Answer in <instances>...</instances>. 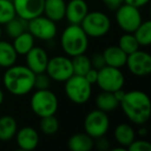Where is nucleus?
I'll return each instance as SVG.
<instances>
[{
	"instance_id": "473e14b6",
	"label": "nucleus",
	"mask_w": 151,
	"mask_h": 151,
	"mask_svg": "<svg viewBox=\"0 0 151 151\" xmlns=\"http://www.w3.org/2000/svg\"><path fill=\"white\" fill-rule=\"evenodd\" d=\"M90 61H91L92 67L97 69V70L106 65L105 59H104V56L101 53H95V54H93L92 56L90 57Z\"/></svg>"
},
{
	"instance_id": "2f4dec72",
	"label": "nucleus",
	"mask_w": 151,
	"mask_h": 151,
	"mask_svg": "<svg viewBox=\"0 0 151 151\" xmlns=\"http://www.w3.org/2000/svg\"><path fill=\"white\" fill-rule=\"evenodd\" d=\"M129 151H151V144L146 140H136L127 147Z\"/></svg>"
},
{
	"instance_id": "f8f14e48",
	"label": "nucleus",
	"mask_w": 151,
	"mask_h": 151,
	"mask_svg": "<svg viewBox=\"0 0 151 151\" xmlns=\"http://www.w3.org/2000/svg\"><path fill=\"white\" fill-rule=\"evenodd\" d=\"M125 65L134 76L144 77L151 73V56L145 51L137 50L127 55Z\"/></svg>"
},
{
	"instance_id": "20e7f679",
	"label": "nucleus",
	"mask_w": 151,
	"mask_h": 151,
	"mask_svg": "<svg viewBox=\"0 0 151 151\" xmlns=\"http://www.w3.org/2000/svg\"><path fill=\"white\" fill-rule=\"evenodd\" d=\"M64 92L67 99L76 105H84L90 99L92 85L84 76L73 75L64 82Z\"/></svg>"
},
{
	"instance_id": "393cba45",
	"label": "nucleus",
	"mask_w": 151,
	"mask_h": 151,
	"mask_svg": "<svg viewBox=\"0 0 151 151\" xmlns=\"http://www.w3.org/2000/svg\"><path fill=\"white\" fill-rule=\"evenodd\" d=\"M27 25L28 21L16 16L15 18H13L11 21L5 24V32H6L7 36H9L11 38H15L23 32L27 31Z\"/></svg>"
},
{
	"instance_id": "aec40b11",
	"label": "nucleus",
	"mask_w": 151,
	"mask_h": 151,
	"mask_svg": "<svg viewBox=\"0 0 151 151\" xmlns=\"http://www.w3.org/2000/svg\"><path fill=\"white\" fill-rule=\"evenodd\" d=\"M114 139L120 146L127 148L136 139V132L129 124L120 123L114 129Z\"/></svg>"
},
{
	"instance_id": "1a4fd4ad",
	"label": "nucleus",
	"mask_w": 151,
	"mask_h": 151,
	"mask_svg": "<svg viewBox=\"0 0 151 151\" xmlns=\"http://www.w3.org/2000/svg\"><path fill=\"white\" fill-rule=\"evenodd\" d=\"M46 73L51 80L56 82H65L73 75L71 58L63 55H57L49 58Z\"/></svg>"
},
{
	"instance_id": "ddd939ff",
	"label": "nucleus",
	"mask_w": 151,
	"mask_h": 151,
	"mask_svg": "<svg viewBox=\"0 0 151 151\" xmlns=\"http://www.w3.org/2000/svg\"><path fill=\"white\" fill-rule=\"evenodd\" d=\"M13 4L16 15L26 21L44 15L45 0H13Z\"/></svg>"
},
{
	"instance_id": "a211bd4d",
	"label": "nucleus",
	"mask_w": 151,
	"mask_h": 151,
	"mask_svg": "<svg viewBox=\"0 0 151 151\" xmlns=\"http://www.w3.org/2000/svg\"><path fill=\"white\" fill-rule=\"evenodd\" d=\"M105 59L106 65L112 67L121 68L125 65L127 55L121 50L118 46H110L104 50L101 53Z\"/></svg>"
},
{
	"instance_id": "0eeeda50",
	"label": "nucleus",
	"mask_w": 151,
	"mask_h": 151,
	"mask_svg": "<svg viewBox=\"0 0 151 151\" xmlns=\"http://www.w3.org/2000/svg\"><path fill=\"white\" fill-rule=\"evenodd\" d=\"M124 83H125V78L120 68L105 65L101 69H99V75H97V80L95 84L101 91L115 92L123 88Z\"/></svg>"
},
{
	"instance_id": "f03ea898",
	"label": "nucleus",
	"mask_w": 151,
	"mask_h": 151,
	"mask_svg": "<svg viewBox=\"0 0 151 151\" xmlns=\"http://www.w3.org/2000/svg\"><path fill=\"white\" fill-rule=\"evenodd\" d=\"M35 73L26 65H12L3 75L5 89L16 96H24L34 89Z\"/></svg>"
},
{
	"instance_id": "9b49d317",
	"label": "nucleus",
	"mask_w": 151,
	"mask_h": 151,
	"mask_svg": "<svg viewBox=\"0 0 151 151\" xmlns=\"http://www.w3.org/2000/svg\"><path fill=\"white\" fill-rule=\"evenodd\" d=\"M27 30L33 35L34 38L49 42L57 35L56 22L52 21L46 16L40 15L28 21Z\"/></svg>"
},
{
	"instance_id": "5701e85b",
	"label": "nucleus",
	"mask_w": 151,
	"mask_h": 151,
	"mask_svg": "<svg viewBox=\"0 0 151 151\" xmlns=\"http://www.w3.org/2000/svg\"><path fill=\"white\" fill-rule=\"evenodd\" d=\"M96 108L105 113H111L114 112L119 107V101L116 99L113 92L108 91H101L95 99Z\"/></svg>"
},
{
	"instance_id": "cd10ccee",
	"label": "nucleus",
	"mask_w": 151,
	"mask_h": 151,
	"mask_svg": "<svg viewBox=\"0 0 151 151\" xmlns=\"http://www.w3.org/2000/svg\"><path fill=\"white\" fill-rule=\"evenodd\" d=\"M118 47H119L126 55H129V54H132V53L136 52L137 50H139L140 45L137 42L134 33L125 32L123 35L120 36L119 42H118Z\"/></svg>"
},
{
	"instance_id": "39448f33",
	"label": "nucleus",
	"mask_w": 151,
	"mask_h": 151,
	"mask_svg": "<svg viewBox=\"0 0 151 151\" xmlns=\"http://www.w3.org/2000/svg\"><path fill=\"white\" fill-rule=\"evenodd\" d=\"M58 99L50 89L36 90L30 99V108L40 118L55 115L58 110Z\"/></svg>"
},
{
	"instance_id": "a19ab883",
	"label": "nucleus",
	"mask_w": 151,
	"mask_h": 151,
	"mask_svg": "<svg viewBox=\"0 0 151 151\" xmlns=\"http://www.w3.org/2000/svg\"><path fill=\"white\" fill-rule=\"evenodd\" d=\"M3 101H4V92L1 88H0V106L2 105Z\"/></svg>"
},
{
	"instance_id": "4468645a",
	"label": "nucleus",
	"mask_w": 151,
	"mask_h": 151,
	"mask_svg": "<svg viewBox=\"0 0 151 151\" xmlns=\"http://www.w3.org/2000/svg\"><path fill=\"white\" fill-rule=\"evenodd\" d=\"M26 56V66L29 67L34 73H45L49 61L47 51L42 47L34 46Z\"/></svg>"
},
{
	"instance_id": "9d476101",
	"label": "nucleus",
	"mask_w": 151,
	"mask_h": 151,
	"mask_svg": "<svg viewBox=\"0 0 151 151\" xmlns=\"http://www.w3.org/2000/svg\"><path fill=\"white\" fill-rule=\"evenodd\" d=\"M110 128V119L108 113L101 110H92L84 119V129L87 134L93 139L105 136Z\"/></svg>"
},
{
	"instance_id": "6e6552de",
	"label": "nucleus",
	"mask_w": 151,
	"mask_h": 151,
	"mask_svg": "<svg viewBox=\"0 0 151 151\" xmlns=\"http://www.w3.org/2000/svg\"><path fill=\"white\" fill-rule=\"evenodd\" d=\"M115 19L120 29L124 32L134 33V30L140 26L143 22L141 12L138 7L134 5L122 3L117 9H116Z\"/></svg>"
},
{
	"instance_id": "c9c22d12",
	"label": "nucleus",
	"mask_w": 151,
	"mask_h": 151,
	"mask_svg": "<svg viewBox=\"0 0 151 151\" xmlns=\"http://www.w3.org/2000/svg\"><path fill=\"white\" fill-rule=\"evenodd\" d=\"M101 1L111 11H116L122 3H124V0H101Z\"/></svg>"
},
{
	"instance_id": "7c9ffc66",
	"label": "nucleus",
	"mask_w": 151,
	"mask_h": 151,
	"mask_svg": "<svg viewBox=\"0 0 151 151\" xmlns=\"http://www.w3.org/2000/svg\"><path fill=\"white\" fill-rule=\"evenodd\" d=\"M51 86V78L47 75V73H35V80H34V88L36 90L42 89H49Z\"/></svg>"
},
{
	"instance_id": "e433bc0d",
	"label": "nucleus",
	"mask_w": 151,
	"mask_h": 151,
	"mask_svg": "<svg viewBox=\"0 0 151 151\" xmlns=\"http://www.w3.org/2000/svg\"><path fill=\"white\" fill-rule=\"evenodd\" d=\"M149 1H150V0H124V3L134 5V6L140 9V7H143L146 4H148Z\"/></svg>"
},
{
	"instance_id": "2eb2a0df",
	"label": "nucleus",
	"mask_w": 151,
	"mask_h": 151,
	"mask_svg": "<svg viewBox=\"0 0 151 151\" xmlns=\"http://www.w3.org/2000/svg\"><path fill=\"white\" fill-rule=\"evenodd\" d=\"M15 138L19 148L25 151L34 150L40 143L38 132L31 126H24L20 128L19 130H17Z\"/></svg>"
},
{
	"instance_id": "f704fd0d",
	"label": "nucleus",
	"mask_w": 151,
	"mask_h": 151,
	"mask_svg": "<svg viewBox=\"0 0 151 151\" xmlns=\"http://www.w3.org/2000/svg\"><path fill=\"white\" fill-rule=\"evenodd\" d=\"M97 75H99V70H97V69H95V68H93V67H91V68L89 69L86 73H85L84 77L91 85H93V84H95V83H96Z\"/></svg>"
},
{
	"instance_id": "72a5a7b5",
	"label": "nucleus",
	"mask_w": 151,
	"mask_h": 151,
	"mask_svg": "<svg viewBox=\"0 0 151 151\" xmlns=\"http://www.w3.org/2000/svg\"><path fill=\"white\" fill-rule=\"evenodd\" d=\"M95 140L96 141L94 142V146L96 147L97 150H99V151L110 150V148H111V144H110L109 140H108L107 138H105V136L96 138Z\"/></svg>"
},
{
	"instance_id": "58836bf2",
	"label": "nucleus",
	"mask_w": 151,
	"mask_h": 151,
	"mask_svg": "<svg viewBox=\"0 0 151 151\" xmlns=\"http://www.w3.org/2000/svg\"><path fill=\"white\" fill-rule=\"evenodd\" d=\"M138 132H139V134H140V136H146V134H147V129L144 127V126H143V127H141L140 129H139Z\"/></svg>"
},
{
	"instance_id": "4be33fe9",
	"label": "nucleus",
	"mask_w": 151,
	"mask_h": 151,
	"mask_svg": "<svg viewBox=\"0 0 151 151\" xmlns=\"http://www.w3.org/2000/svg\"><path fill=\"white\" fill-rule=\"evenodd\" d=\"M18 130V123L11 115L0 117V141H9L15 138Z\"/></svg>"
},
{
	"instance_id": "a878e982",
	"label": "nucleus",
	"mask_w": 151,
	"mask_h": 151,
	"mask_svg": "<svg viewBox=\"0 0 151 151\" xmlns=\"http://www.w3.org/2000/svg\"><path fill=\"white\" fill-rule=\"evenodd\" d=\"M134 35L140 46L148 47L151 44V22L149 20L144 21L140 24L134 30Z\"/></svg>"
},
{
	"instance_id": "dca6fc26",
	"label": "nucleus",
	"mask_w": 151,
	"mask_h": 151,
	"mask_svg": "<svg viewBox=\"0 0 151 151\" xmlns=\"http://www.w3.org/2000/svg\"><path fill=\"white\" fill-rule=\"evenodd\" d=\"M88 12V4L85 0H69L68 3H66L64 18L69 24L80 25Z\"/></svg>"
},
{
	"instance_id": "c85d7f7f",
	"label": "nucleus",
	"mask_w": 151,
	"mask_h": 151,
	"mask_svg": "<svg viewBox=\"0 0 151 151\" xmlns=\"http://www.w3.org/2000/svg\"><path fill=\"white\" fill-rule=\"evenodd\" d=\"M59 127H60V123H59V120L55 117V115L40 118V128L42 134H45L46 136L55 134L59 130Z\"/></svg>"
},
{
	"instance_id": "bb28decb",
	"label": "nucleus",
	"mask_w": 151,
	"mask_h": 151,
	"mask_svg": "<svg viewBox=\"0 0 151 151\" xmlns=\"http://www.w3.org/2000/svg\"><path fill=\"white\" fill-rule=\"evenodd\" d=\"M71 64H73V75L79 76H85V73L92 67L90 57L85 55V53L71 57Z\"/></svg>"
},
{
	"instance_id": "f257e3e1",
	"label": "nucleus",
	"mask_w": 151,
	"mask_h": 151,
	"mask_svg": "<svg viewBox=\"0 0 151 151\" xmlns=\"http://www.w3.org/2000/svg\"><path fill=\"white\" fill-rule=\"evenodd\" d=\"M119 106L128 120L137 125H144L150 118L151 101L144 91L132 90L125 92Z\"/></svg>"
},
{
	"instance_id": "b1692460",
	"label": "nucleus",
	"mask_w": 151,
	"mask_h": 151,
	"mask_svg": "<svg viewBox=\"0 0 151 151\" xmlns=\"http://www.w3.org/2000/svg\"><path fill=\"white\" fill-rule=\"evenodd\" d=\"M35 38L29 31H25L14 38L13 46L18 55H26L34 47Z\"/></svg>"
},
{
	"instance_id": "7ed1b4c3",
	"label": "nucleus",
	"mask_w": 151,
	"mask_h": 151,
	"mask_svg": "<svg viewBox=\"0 0 151 151\" xmlns=\"http://www.w3.org/2000/svg\"><path fill=\"white\" fill-rule=\"evenodd\" d=\"M60 45L66 56L73 57L86 52L89 46V37L80 25L69 24L62 31Z\"/></svg>"
},
{
	"instance_id": "4c0bfd02",
	"label": "nucleus",
	"mask_w": 151,
	"mask_h": 151,
	"mask_svg": "<svg viewBox=\"0 0 151 151\" xmlns=\"http://www.w3.org/2000/svg\"><path fill=\"white\" fill-rule=\"evenodd\" d=\"M113 93H114V95L116 96V99L119 101V103H120V101L123 99L124 95H125V91H123L122 89H119V90L115 91V92H113Z\"/></svg>"
},
{
	"instance_id": "412c9836",
	"label": "nucleus",
	"mask_w": 151,
	"mask_h": 151,
	"mask_svg": "<svg viewBox=\"0 0 151 151\" xmlns=\"http://www.w3.org/2000/svg\"><path fill=\"white\" fill-rule=\"evenodd\" d=\"M19 55L17 54L13 44L7 40H0V67L9 68L16 64Z\"/></svg>"
},
{
	"instance_id": "ea45409f",
	"label": "nucleus",
	"mask_w": 151,
	"mask_h": 151,
	"mask_svg": "<svg viewBox=\"0 0 151 151\" xmlns=\"http://www.w3.org/2000/svg\"><path fill=\"white\" fill-rule=\"evenodd\" d=\"M120 146V145H119ZM127 150V148H125V147L123 146H120V147H115V148L112 149V151H126Z\"/></svg>"
},
{
	"instance_id": "79ce46f5",
	"label": "nucleus",
	"mask_w": 151,
	"mask_h": 151,
	"mask_svg": "<svg viewBox=\"0 0 151 151\" xmlns=\"http://www.w3.org/2000/svg\"><path fill=\"white\" fill-rule=\"evenodd\" d=\"M2 37V28H1V25H0V40Z\"/></svg>"
},
{
	"instance_id": "6ab92c4d",
	"label": "nucleus",
	"mask_w": 151,
	"mask_h": 151,
	"mask_svg": "<svg viewBox=\"0 0 151 151\" xmlns=\"http://www.w3.org/2000/svg\"><path fill=\"white\" fill-rule=\"evenodd\" d=\"M67 146L71 151H90L94 147V139L86 132H77L68 139Z\"/></svg>"
},
{
	"instance_id": "423d86ee",
	"label": "nucleus",
	"mask_w": 151,
	"mask_h": 151,
	"mask_svg": "<svg viewBox=\"0 0 151 151\" xmlns=\"http://www.w3.org/2000/svg\"><path fill=\"white\" fill-rule=\"evenodd\" d=\"M80 26L88 37L99 38L108 34L111 29V20L103 12H88Z\"/></svg>"
},
{
	"instance_id": "f3484780",
	"label": "nucleus",
	"mask_w": 151,
	"mask_h": 151,
	"mask_svg": "<svg viewBox=\"0 0 151 151\" xmlns=\"http://www.w3.org/2000/svg\"><path fill=\"white\" fill-rule=\"evenodd\" d=\"M65 0H45L44 13L47 18L54 22H60L65 17Z\"/></svg>"
},
{
	"instance_id": "c756f323",
	"label": "nucleus",
	"mask_w": 151,
	"mask_h": 151,
	"mask_svg": "<svg viewBox=\"0 0 151 151\" xmlns=\"http://www.w3.org/2000/svg\"><path fill=\"white\" fill-rule=\"evenodd\" d=\"M16 16L13 0H0V25H5Z\"/></svg>"
}]
</instances>
